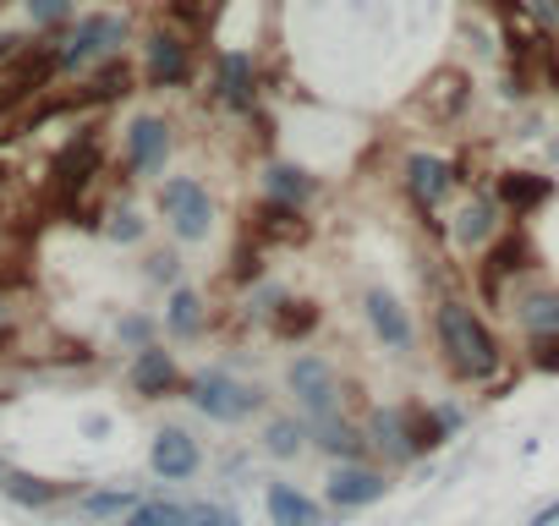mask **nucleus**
<instances>
[{
  "label": "nucleus",
  "instance_id": "obj_1",
  "mask_svg": "<svg viewBox=\"0 0 559 526\" xmlns=\"http://www.w3.org/2000/svg\"><path fill=\"white\" fill-rule=\"evenodd\" d=\"M433 346H439L450 379H461V384H493L504 373V346H499L493 324L466 297H439V308H433Z\"/></svg>",
  "mask_w": 559,
  "mask_h": 526
},
{
  "label": "nucleus",
  "instance_id": "obj_2",
  "mask_svg": "<svg viewBox=\"0 0 559 526\" xmlns=\"http://www.w3.org/2000/svg\"><path fill=\"white\" fill-rule=\"evenodd\" d=\"M127 45H132V17H127V12H110V7L78 12V17L56 34V72H61V77H88L94 67L127 56Z\"/></svg>",
  "mask_w": 559,
  "mask_h": 526
},
{
  "label": "nucleus",
  "instance_id": "obj_3",
  "mask_svg": "<svg viewBox=\"0 0 559 526\" xmlns=\"http://www.w3.org/2000/svg\"><path fill=\"white\" fill-rule=\"evenodd\" d=\"M181 401H187L203 422H214V428H247L252 417L269 411V395H263L252 379L230 373V368H198V373H187Z\"/></svg>",
  "mask_w": 559,
  "mask_h": 526
},
{
  "label": "nucleus",
  "instance_id": "obj_4",
  "mask_svg": "<svg viewBox=\"0 0 559 526\" xmlns=\"http://www.w3.org/2000/svg\"><path fill=\"white\" fill-rule=\"evenodd\" d=\"M286 395H292V411L308 422H330L346 411V379L324 351H297L286 362Z\"/></svg>",
  "mask_w": 559,
  "mask_h": 526
},
{
  "label": "nucleus",
  "instance_id": "obj_5",
  "mask_svg": "<svg viewBox=\"0 0 559 526\" xmlns=\"http://www.w3.org/2000/svg\"><path fill=\"white\" fill-rule=\"evenodd\" d=\"M198 72V45L187 39V28L176 23H154L143 39H138V77L143 88H187Z\"/></svg>",
  "mask_w": 559,
  "mask_h": 526
},
{
  "label": "nucleus",
  "instance_id": "obj_6",
  "mask_svg": "<svg viewBox=\"0 0 559 526\" xmlns=\"http://www.w3.org/2000/svg\"><path fill=\"white\" fill-rule=\"evenodd\" d=\"M154 208H159L165 230H170L181 247L209 241V230H214V192H209L198 176H165V181L154 187Z\"/></svg>",
  "mask_w": 559,
  "mask_h": 526
},
{
  "label": "nucleus",
  "instance_id": "obj_7",
  "mask_svg": "<svg viewBox=\"0 0 559 526\" xmlns=\"http://www.w3.org/2000/svg\"><path fill=\"white\" fill-rule=\"evenodd\" d=\"M176 154V121L159 110H143L121 127V170L132 181H165V165Z\"/></svg>",
  "mask_w": 559,
  "mask_h": 526
},
{
  "label": "nucleus",
  "instance_id": "obj_8",
  "mask_svg": "<svg viewBox=\"0 0 559 526\" xmlns=\"http://www.w3.org/2000/svg\"><path fill=\"white\" fill-rule=\"evenodd\" d=\"M390 488H395V477L379 461H330V471H324V504L341 510V515L384 504Z\"/></svg>",
  "mask_w": 559,
  "mask_h": 526
},
{
  "label": "nucleus",
  "instance_id": "obj_9",
  "mask_svg": "<svg viewBox=\"0 0 559 526\" xmlns=\"http://www.w3.org/2000/svg\"><path fill=\"white\" fill-rule=\"evenodd\" d=\"M401 181H406V198H412V208L417 214H433V208H444L472 176L455 165V159H444V154H428V148H417V154H406V165H401Z\"/></svg>",
  "mask_w": 559,
  "mask_h": 526
},
{
  "label": "nucleus",
  "instance_id": "obj_10",
  "mask_svg": "<svg viewBox=\"0 0 559 526\" xmlns=\"http://www.w3.org/2000/svg\"><path fill=\"white\" fill-rule=\"evenodd\" d=\"M203 461L209 455H203V439L192 428H181V422L154 428V439H148V471L159 482H192L203 471Z\"/></svg>",
  "mask_w": 559,
  "mask_h": 526
},
{
  "label": "nucleus",
  "instance_id": "obj_11",
  "mask_svg": "<svg viewBox=\"0 0 559 526\" xmlns=\"http://www.w3.org/2000/svg\"><path fill=\"white\" fill-rule=\"evenodd\" d=\"M127 390H132L138 401H176V395L187 390V368L176 362V351H165V340H154V346L132 351V362H127Z\"/></svg>",
  "mask_w": 559,
  "mask_h": 526
},
{
  "label": "nucleus",
  "instance_id": "obj_12",
  "mask_svg": "<svg viewBox=\"0 0 559 526\" xmlns=\"http://www.w3.org/2000/svg\"><path fill=\"white\" fill-rule=\"evenodd\" d=\"M368 439H373V461H379V466H390V471H395V466L423 461L412 406H373V411H368Z\"/></svg>",
  "mask_w": 559,
  "mask_h": 526
},
{
  "label": "nucleus",
  "instance_id": "obj_13",
  "mask_svg": "<svg viewBox=\"0 0 559 526\" xmlns=\"http://www.w3.org/2000/svg\"><path fill=\"white\" fill-rule=\"evenodd\" d=\"M258 61L247 50H219L214 56V99L230 110V116H252L258 110Z\"/></svg>",
  "mask_w": 559,
  "mask_h": 526
},
{
  "label": "nucleus",
  "instance_id": "obj_14",
  "mask_svg": "<svg viewBox=\"0 0 559 526\" xmlns=\"http://www.w3.org/2000/svg\"><path fill=\"white\" fill-rule=\"evenodd\" d=\"M362 319H368V330H373V340H379L384 351H395V357H406V351L417 346V330H412V313L401 308V297H395V291H384V286H373V291L362 297Z\"/></svg>",
  "mask_w": 559,
  "mask_h": 526
},
{
  "label": "nucleus",
  "instance_id": "obj_15",
  "mask_svg": "<svg viewBox=\"0 0 559 526\" xmlns=\"http://www.w3.org/2000/svg\"><path fill=\"white\" fill-rule=\"evenodd\" d=\"M499 230H504V208H499L493 192H472V198L455 208V219H450V241H455L461 252H483Z\"/></svg>",
  "mask_w": 559,
  "mask_h": 526
},
{
  "label": "nucleus",
  "instance_id": "obj_16",
  "mask_svg": "<svg viewBox=\"0 0 559 526\" xmlns=\"http://www.w3.org/2000/svg\"><path fill=\"white\" fill-rule=\"evenodd\" d=\"M258 450L280 466H292L313 450V422L297 417V411H263V428H258Z\"/></svg>",
  "mask_w": 559,
  "mask_h": 526
},
{
  "label": "nucleus",
  "instance_id": "obj_17",
  "mask_svg": "<svg viewBox=\"0 0 559 526\" xmlns=\"http://www.w3.org/2000/svg\"><path fill=\"white\" fill-rule=\"evenodd\" d=\"M263 510H269V526H324V504L286 477L263 482Z\"/></svg>",
  "mask_w": 559,
  "mask_h": 526
},
{
  "label": "nucleus",
  "instance_id": "obj_18",
  "mask_svg": "<svg viewBox=\"0 0 559 526\" xmlns=\"http://www.w3.org/2000/svg\"><path fill=\"white\" fill-rule=\"evenodd\" d=\"M203 330H209V297L198 286H170L165 313H159V335L187 346V340H203Z\"/></svg>",
  "mask_w": 559,
  "mask_h": 526
},
{
  "label": "nucleus",
  "instance_id": "obj_19",
  "mask_svg": "<svg viewBox=\"0 0 559 526\" xmlns=\"http://www.w3.org/2000/svg\"><path fill=\"white\" fill-rule=\"evenodd\" d=\"M0 493H7L17 510H56V504L78 499V482H61V477H39V471L12 466L7 477H0Z\"/></svg>",
  "mask_w": 559,
  "mask_h": 526
},
{
  "label": "nucleus",
  "instance_id": "obj_20",
  "mask_svg": "<svg viewBox=\"0 0 559 526\" xmlns=\"http://www.w3.org/2000/svg\"><path fill=\"white\" fill-rule=\"evenodd\" d=\"M94 170H99V132H78V138H67L61 154H56V165H50L61 198L83 192V187L94 181Z\"/></svg>",
  "mask_w": 559,
  "mask_h": 526
},
{
  "label": "nucleus",
  "instance_id": "obj_21",
  "mask_svg": "<svg viewBox=\"0 0 559 526\" xmlns=\"http://www.w3.org/2000/svg\"><path fill=\"white\" fill-rule=\"evenodd\" d=\"M313 450L324 461H373V439H368V422L357 417H330V422H313Z\"/></svg>",
  "mask_w": 559,
  "mask_h": 526
},
{
  "label": "nucleus",
  "instance_id": "obj_22",
  "mask_svg": "<svg viewBox=\"0 0 559 526\" xmlns=\"http://www.w3.org/2000/svg\"><path fill=\"white\" fill-rule=\"evenodd\" d=\"M493 198H499V208H504V214L526 219V214H537V208L554 198V176H537V170H499Z\"/></svg>",
  "mask_w": 559,
  "mask_h": 526
},
{
  "label": "nucleus",
  "instance_id": "obj_23",
  "mask_svg": "<svg viewBox=\"0 0 559 526\" xmlns=\"http://www.w3.org/2000/svg\"><path fill=\"white\" fill-rule=\"evenodd\" d=\"M521 270H526V236L499 230V236L483 247V263H477V275H483V297H499V286H504L510 275H521Z\"/></svg>",
  "mask_w": 559,
  "mask_h": 526
},
{
  "label": "nucleus",
  "instance_id": "obj_24",
  "mask_svg": "<svg viewBox=\"0 0 559 526\" xmlns=\"http://www.w3.org/2000/svg\"><path fill=\"white\" fill-rule=\"evenodd\" d=\"M138 499H143L138 488H127V482H105V488H78L72 510H78L83 521H94V526H121L127 510H132Z\"/></svg>",
  "mask_w": 559,
  "mask_h": 526
},
{
  "label": "nucleus",
  "instance_id": "obj_25",
  "mask_svg": "<svg viewBox=\"0 0 559 526\" xmlns=\"http://www.w3.org/2000/svg\"><path fill=\"white\" fill-rule=\"evenodd\" d=\"M510 319H515L526 335H559V286H532V291H515Z\"/></svg>",
  "mask_w": 559,
  "mask_h": 526
},
{
  "label": "nucleus",
  "instance_id": "obj_26",
  "mask_svg": "<svg viewBox=\"0 0 559 526\" xmlns=\"http://www.w3.org/2000/svg\"><path fill=\"white\" fill-rule=\"evenodd\" d=\"M263 198H274V203H297V208H308L313 203V192H319V181L302 170V165H292V159H274V165H263Z\"/></svg>",
  "mask_w": 559,
  "mask_h": 526
},
{
  "label": "nucleus",
  "instance_id": "obj_27",
  "mask_svg": "<svg viewBox=\"0 0 559 526\" xmlns=\"http://www.w3.org/2000/svg\"><path fill=\"white\" fill-rule=\"evenodd\" d=\"M78 83H83V88H78L72 105H110V99H127V94H132V67H127V56H116V61L94 67V72L78 77Z\"/></svg>",
  "mask_w": 559,
  "mask_h": 526
},
{
  "label": "nucleus",
  "instance_id": "obj_28",
  "mask_svg": "<svg viewBox=\"0 0 559 526\" xmlns=\"http://www.w3.org/2000/svg\"><path fill=\"white\" fill-rule=\"evenodd\" d=\"M252 230H258L263 241H302V236H308V219H302L297 203H274V198H263V203L252 208Z\"/></svg>",
  "mask_w": 559,
  "mask_h": 526
},
{
  "label": "nucleus",
  "instance_id": "obj_29",
  "mask_svg": "<svg viewBox=\"0 0 559 526\" xmlns=\"http://www.w3.org/2000/svg\"><path fill=\"white\" fill-rule=\"evenodd\" d=\"M319 324H324V313H319V302H308V297H286V302L269 313V330H274L280 340H308Z\"/></svg>",
  "mask_w": 559,
  "mask_h": 526
},
{
  "label": "nucleus",
  "instance_id": "obj_30",
  "mask_svg": "<svg viewBox=\"0 0 559 526\" xmlns=\"http://www.w3.org/2000/svg\"><path fill=\"white\" fill-rule=\"evenodd\" d=\"M121 526H187V499H170V493H143Z\"/></svg>",
  "mask_w": 559,
  "mask_h": 526
},
{
  "label": "nucleus",
  "instance_id": "obj_31",
  "mask_svg": "<svg viewBox=\"0 0 559 526\" xmlns=\"http://www.w3.org/2000/svg\"><path fill=\"white\" fill-rule=\"evenodd\" d=\"M23 12L39 34H61L72 17H78V0H23Z\"/></svg>",
  "mask_w": 559,
  "mask_h": 526
},
{
  "label": "nucleus",
  "instance_id": "obj_32",
  "mask_svg": "<svg viewBox=\"0 0 559 526\" xmlns=\"http://www.w3.org/2000/svg\"><path fill=\"white\" fill-rule=\"evenodd\" d=\"M105 236H110L116 247H138V241L148 236V219H143L138 208H127V203H121V208H110V214H105Z\"/></svg>",
  "mask_w": 559,
  "mask_h": 526
},
{
  "label": "nucleus",
  "instance_id": "obj_33",
  "mask_svg": "<svg viewBox=\"0 0 559 526\" xmlns=\"http://www.w3.org/2000/svg\"><path fill=\"white\" fill-rule=\"evenodd\" d=\"M116 340H121V351H143V346L159 340V319L154 313H127V319H116Z\"/></svg>",
  "mask_w": 559,
  "mask_h": 526
},
{
  "label": "nucleus",
  "instance_id": "obj_34",
  "mask_svg": "<svg viewBox=\"0 0 559 526\" xmlns=\"http://www.w3.org/2000/svg\"><path fill=\"white\" fill-rule=\"evenodd\" d=\"M143 280H148V286H165V291L181 286V252H176V247H154V252L143 258Z\"/></svg>",
  "mask_w": 559,
  "mask_h": 526
},
{
  "label": "nucleus",
  "instance_id": "obj_35",
  "mask_svg": "<svg viewBox=\"0 0 559 526\" xmlns=\"http://www.w3.org/2000/svg\"><path fill=\"white\" fill-rule=\"evenodd\" d=\"M187 526H241V515L219 499H187Z\"/></svg>",
  "mask_w": 559,
  "mask_h": 526
},
{
  "label": "nucleus",
  "instance_id": "obj_36",
  "mask_svg": "<svg viewBox=\"0 0 559 526\" xmlns=\"http://www.w3.org/2000/svg\"><path fill=\"white\" fill-rule=\"evenodd\" d=\"M526 362L537 373H559V335H526Z\"/></svg>",
  "mask_w": 559,
  "mask_h": 526
},
{
  "label": "nucleus",
  "instance_id": "obj_37",
  "mask_svg": "<svg viewBox=\"0 0 559 526\" xmlns=\"http://www.w3.org/2000/svg\"><path fill=\"white\" fill-rule=\"evenodd\" d=\"M521 12H526L537 28H559V0H521Z\"/></svg>",
  "mask_w": 559,
  "mask_h": 526
},
{
  "label": "nucleus",
  "instance_id": "obj_38",
  "mask_svg": "<svg viewBox=\"0 0 559 526\" xmlns=\"http://www.w3.org/2000/svg\"><path fill=\"white\" fill-rule=\"evenodd\" d=\"M12 340H17V302L0 297V351H7Z\"/></svg>",
  "mask_w": 559,
  "mask_h": 526
},
{
  "label": "nucleus",
  "instance_id": "obj_39",
  "mask_svg": "<svg viewBox=\"0 0 559 526\" xmlns=\"http://www.w3.org/2000/svg\"><path fill=\"white\" fill-rule=\"evenodd\" d=\"M28 286V270H12V263H0V297H12Z\"/></svg>",
  "mask_w": 559,
  "mask_h": 526
},
{
  "label": "nucleus",
  "instance_id": "obj_40",
  "mask_svg": "<svg viewBox=\"0 0 559 526\" xmlns=\"http://www.w3.org/2000/svg\"><path fill=\"white\" fill-rule=\"evenodd\" d=\"M23 50H28V39H23V34H0V67H12Z\"/></svg>",
  "mask_w": 559,
  "mask_h": 526
},
{
  "label": "nucleus",
  "instance_id": "obj_41",
  "mask_svg": "<svg viewBox=\"0 0 559 526\" xmlns=\"http://www.w3.org/2000/svg\"><path fill=\"white\" fill-rule=\"evenodd\" d=\"M554 521H559V499H548V504H543V510H537L526 526H554Z\"/></svg>",
  "mask_w": 559,
  "mask_h": 526
},
{
  "label": "nucleus",
  "instance_id": "obj_42",
  "mask_svg": "<svg viewBox=\"0 0 559 526\" xmlns=\"http://www.w3.org/2000/svg\"><path fill=\"white\" fill-rule=\"evenodd\" d=\"M548 72H554V83H559V56H548Z\"/></svg>",
  "mask_w": 559,
  "mask_h": 526
},
{
  "label": "nucleus",
  "instance_id": "obj_43",
  "mask_svg": "<svg viewBox=\"0 0 559 526\" xmlns=\"http://www.w3.org/2000/svg\"><path fill=\"white\" fill-rule=\"evenodd\" d=\"M7 471H12V461H7V455H0V477H7Z\"/></svg>",
  "mask_w": 559,
  "mask_h": 526
},
{
  "label": "nucleus",
  "instance_id": "obj_44",
  "mask_svg": "<svg viewBox=\"0 0 559 526\" xmlns=\"http://www.w3.org/2000/svg\"><path fill=\"white\" fill-rule=\"evenodd\" d=\"M554 165H559V138H554Z\"/></svg>",
  "mask_w": 559,
  "mask_h": 526
},
{
  "label": "nucleus",
  "instance_id": "obj_45",
  "mask_svg": "<svg viewBox=\"0 0 559 526\" xmlns=\"http://www.w3.org/2000/svg\"><path fill=\"white\" fill-rule=\"evenodd\" d=\"M7 406H12V401H0V411H7Z\"/></svg>",
  "mask_w": 559,
  "mask_h": 526
}]
</instances>
